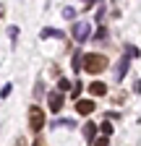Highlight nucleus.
<instances>
[{
	"label": "nucleus",
	"mask_w": 141,
	"mask_h": 146,
	"mask_svg": "<svg viewBox=\"0 0 141 146\" xmlns=\"http://www.w3.org/2000/svg\"><path fill=\"white\" fill-rule=\"evenodd\" d=\"M107 68V58L102 52H86L84 55V70L86 73H102Z\"/></svg>",
	"instance_id": "nucleus-1"
},
{
	"label": "nucleus",
	"mask_w": 141,
	"mask_h": 146,
	"mask_svg": "<svg viewBox=\"0 0 141 146\" xmlns=\"http://www.w3.org/2000/svg\"><path fill=\"white\" fill-rule=\"evenodd\" d=\"M45 128V112L42 107H29V131L31 133H39Z\"/></svg>",
	"instance_id": "nucleus-2"
},
{
	"label": "nucleus",
	"mask_w": 141,
	"mask_h": 146,
	"mask_svg": "<svg viewBox=\"0 0 141 146\" xmlns=\"http://www.w3.org/2000/svg\"><path fill=\"white\" fill-rule=\"evenodd\" d=\"M89 34H92V24H86V21L73 24V39H76L78 44H84L86 39H89Z\"/></svg>",
	"instance_id": "nucleus-3"
},
{
	"label": "nucleus",
	"mask_w": 141,
	"mask_h": 146,
	"mask_svg": "<svg viewBox=\"0 0 141 146\" xmlns=\"http://www.w3.org/2000/svg\"><path fill=\"white\" fill-rule=\"evenodd\" d=\"M65 104V94H60V91H50L47 94V107L52 110V112H60Z\"/></svg>",
	"instance_id": "nucleus-4"
},
{
	"label": "nucleus",
	"mask_w": 141,
	"mask_h": 146,
	"mask_svg": "<svg viewBox=\"0 0 141 146\" xmlns=\"http://www.w3.org/2000/svg\"><path fill=\"white\" fill-rule=\"evenodd\" d=\"M128 65H131V58H128V55H123V58H120V63L115 65V78H118V81L128 73Z\"/></svg>",
	"instance_id": "nucleus-5"
},
{
	"label": "nucleus",
	"mask_w": 141,
	"mask_h": 146,
	"mask_svg": "<svg viewBox=\"0 0 141 146\" xmlns=\"http://www.w3.org/2000/svg\"><path fill=\"white\" fill-rule=\"evenodd\" d=\"M76 112L78 115H92L94 112V102L92 99H78L76 102Z\"/></svg>",
	"instance_id": "nucleus-6"
},
{
	"label": "nucleus",
	"mask_w": 141,
	"mask_h": 146,
	"mask_svg": "<svg viewBox=\"0 0 141 146\" xmlns=\"http://www.w3.org/2000/svg\"><path fill=\"white\" fill-rule=\"evenodd\" d=\"M97 128H99V125H94V123H84V138H86V141H94Z\"/></svg>",
	"instance_id": "nucleus-7"
},
{
	"label": "nucleus",
	"mask_w": 141,
	"mask_h": 146,
	"mask_svg": "<svg viewBox=\"0 0 141 146\" xmlns=\"http://www.w3.org/2000/svg\"><path fill=\"white\" fill-rule=\"evenodd\" d=\"M89 91H92L94 97H102L104 91H107V86H104L102 81H92V84H89Z\"/></svg>",
	"instance_id": "nucleus-8"
},
{
	"label": "nucleus",
	"mask_w": 141,
	"mask_h": 146,
	"mask_svg": "<svg viewBox=\"0 0 141 146\" xmlns=\"http://www.w3.org/2000/svg\"><path fill=\"white\" fill-rule=\"evenodd\" d=\"M50 36L63 39V31H58V29H42V39H50Z\"/></svg>",
	"instance_id": "nucleus-9"
},
{
	"label": "nucleus",
	"mask_w": 141,
	"mask_h": 146,
	"mask_svg": "<svg viewBox=\"0 0 141 146\" xmlns=\"http://www.w3.org/2000/svg\"><path fill=\"white\" fill-rule=\"evenodd\" d=\"M81 63H84V55H81V50H76V52H73V70H81V68H84Z\"/></svg>",
	"instance_id": "nucleus-10"
},
{
	"label": "nucleus",
	"mask_w": 141,
	"mask_h": 146,
	"mask_svg": "<svg viewBox=\"0 0 141 146\" xmlns=\"http://www.w3.org/2000/svg\"><path fill=\"white\" fill-rule=\"evenodd\" d=\"M68 89H73V86H70V84H68L65 78H60V81H58V91H60V94H65Z\"/></svg>",
	"instance_id": "nucleus-11"
},
{
	"label": "nucleus",
	"mask_w": 141,
	"mask_h": 146,
	"mask_svg": "<svg viewBox=\"0 0 141 146\" xmlns=\"http://www.w3.org/2000/svg\"><path fill=\"white\" fill-rule=\"evenodd\" d=\"M81 86H84V84H81V81H76V84H73V89H70V94H73V99H76V102H78V94H81Z\"/></svg>",
	"instance_id": "nucleus-12"
},
{
	"label": "nucleus",
	"mask_w": 141,
	"mask_h": 146,
	"mask_svg": "<svg viewBox=\"0 0 141 146\" xmlns=\"http://www.w3.org/2000/svg\"><path fill=\"white\" fill-rule=\"evenodd\" d=\"M99 131H102V133H104V138H107V136H110V133H112V125H110V123H107V120H104V123H102V125H99Z\"/></svg>",
	"instance_id": "nucleus-13"
},
{
	"label": "nucleus",
	"mask_w": 141,
	"mask_h": 146,
	"mask_svg": "<svg viewBox=\"0 0 141 146\" xmlns=\"http://www.w3.org/2000/svg\"><path fill=\"white\" fill-rule=\"evenodd\" d=\"M126 55H128V58H138V50H136L133 44H128V47H126Z\"/></svg>",
	"instance_id": "nucleus-14"
},
{
	"label": "nucleus",
	"mask_w": 141,
	"mask_h": 146,
	"mask_svg": "<svg viewBox=\"0 0 141 146\" xmlns=\"http://www.w3.org/2000/svg\"><path fill=\"white\" fill-rule=\"evenodd\" d=\"M94 39H107V29H97V34H94Z\"/></svg>",
	"instance_id": "nucleus-15"
},
{
	"label": "nucleus",
	"mask_w": 141,
	"mask_h": 146,
	"mask_svg": "<svg viewBox=\"0 0 141 146\" xmlns=\"http://www.w3.org/2000/svg\"><path fill=\"white\" fill-rule=\"evenodd\" d=\"M76 16V8H63V18H73Z\"/></svg>",
	"instance_id": "nucleus-16"
},
{
	"label": "nucleus",
	"mask_w": 141,
	"mask_h": 146,
	"mask_svg": "<svg viewBox=\"0 0 141 146\" xmlns=\"http://www.w3.org/2000/svg\"><path fill=\"white\" fill-rule=\"evenodd\" d=\"M63 125H65V128H73V120H58V123H55V128H63Z\"/></svg>",
	"instance_id": "nucleus-17"
},
{
	"label": "nucleus",
	"mask_w": 141,
	"mask_h": 146,
	"mask_svg": "<svg viewBox=\"0 0 141 146\" xmlns=\"http://www.w3.org/2000/svg\"><path fill=\"white\" fill-rule=\"evenodd\" d=\"M8 34H11V39H16V36H19V29H16V26H11V29H8Z\"/></svg>",
	"instance_id": "nucleus-18"
},
{
	"label": "nucleus",
	"mask_w": 141,
	"mask_h": 146,
	"mask_svg": "<svg viewBox=\"0 0 141 146\" xmlns=\"http://www.w3.org/2000/svg\"><path fill=\"white\" fill-rule=\"evenodd\" d=\"M94 146H107V138H97V141H94Z\"/></svg>",
	"instance_id": "nucleus-19"
},
{
	"label": "nucleus",
	"mask_w": 141,
	"mask_h": 146,
	"mask_svg": "<svg viewBox=\"0 0 141 146\" xmlns=\"http://www.w3.org/2000/svg\"><path fill=\"white\" fill-rule=\"evenodd\" d=\"M31 146H47V143H45L42 138H34V143H31Z\"/></svg>",
	"instance_id": "nucleus-20"
},
{
	"label": "nucleus",
	"mask_w": 141,
	"mask_h": 146,
	"mask_svg": "<svg viewBox=\"0 0 141 146\" xmlns=\"http://www.w3.org/2000/svg\"><path fill=\"white\" fill-rule=\"evenodd\" d=\"M136 91H141V81H138V84H136Z\"/></svg>",
	"instance_id": "nucleus-21"
}]
</instances>
